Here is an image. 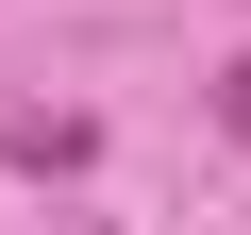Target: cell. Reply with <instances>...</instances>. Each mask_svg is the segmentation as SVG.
I'll list each match as a JSON object with an SVG mask.
<instances>
[{
  "label": "cell",
  "mask_w": 251,
  "mask_h": 235,
  "mask_svg": "<svg viewBox=\"0 0 251 235\" xmlns=\"http://www.w3.org/2000/svg\"><path fill=\"white\" fill-rule=\"evenodd\" d=\"M218 135H234V151H251V51H234V67H218Z\"/></svg>",
  "instance_id": "cell-2"
},
{
  "label": "cell",
  "mask_w": 251,
  "mask_h": 235,
  "mask_svg": "<svg viewBox=\"0 0 251 235\" xmlns=\"http://www.w3.org/2000/svg\"><path fill=\"white\" fill-rule=\"evenodd\" d=\"M0 168H34V185L100 168V118H50V101H17V118H0Z\"/></svg>",
  "instance_id": "cell-1"
}]
</instances>
